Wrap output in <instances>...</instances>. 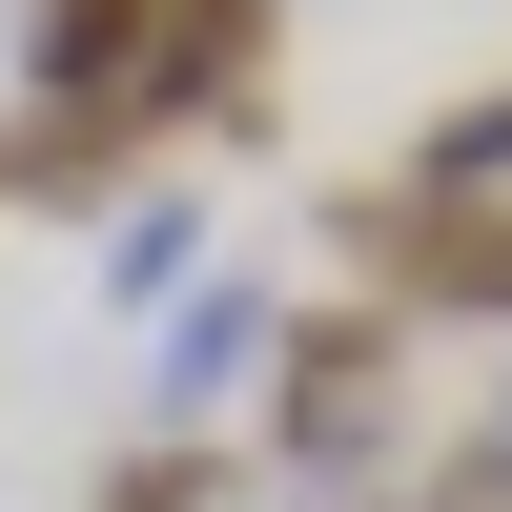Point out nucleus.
Segmentation results:
<instances>
[{"mask_svg": "<svg viewBox=\"0 0 512 512\" xmlns=\"http://www.w3.org/2000/svg\"><path fill=\"white\" fill-rule=\"evenodd\" d=\"M390 431H410V308H390V287H369V308H308L287 369H267V451H287L308 492H349Z\"/></svg>", "mask_w": 512, "mask_h": 512, "instance_id": "obj_1", "label": "nucleus"}, {"mask_svg": "<svg viewBox=\"0 0 512 512\" xmlns=\"http://www.w3.org/2000/svg\"><path fill=\"white\" fill-rule=\"evenodd\" d=\"M267 369H287V308H267V267H205L185 308H164V369H144V390H164V431H205V410H246Z\"/></svg>", "mask_w": 512, "mask_h": 512, "instance_id": "obj_2", "label": "nucleus"}, {"mask_svg": "<svg viewBox=\"0 0 512 512\" xmlns=\"http://www.w3.org/2000/svg\"><path fill=\"white\" fill-rule=\"evenodd\" d=\"M164 21H185V0H21V82L41 103H144V62H164Z\"/></svg>", "mask_w": 512, "mask_h": 512, "instance_id": "obj_3", "label": "nucleus"}, {"mask_svg": "<svg viewBox=\"0 0 512 512\" xmlns=\"http://www.w3.org/2000/svg\"><path fill=\"white\" fill-rule=\"evenodd\" d=\"M185 246H205V205H123V246H103V287L144 308V287H185Z\"/></svg>", "mask_w": 512, "mask_h": 512, "instance_id": "obj_4", "label": "nucleus"}, {"mask_svg": "<svg viewBox=\"0 0 512 512\" xmlns=\"http://www.w3.org/2000/svg\"><path fill=\"white\" fill-rule=\"evenodd\" d=\"M103 512H226V472L164 431V451H123V472H103Z\"/></svg>", "mask_w": 512, "mask_h": 512, "instance_id": "obj_5", "label": "nucleus"}, {"mask_svg": "<svg viewBox=\"0 0 512 512\" xmlns=\"http://www.w3.org/2000/svg\"><path fill=\"white\" fill-rule=\"evenodd\" d=\"M267 21H287V0H267Z\"/></svg>", "mask_w": 512, "mask_h": 512, "instance_id": "obj_6", "label": "nucleus"}]
</instances>
